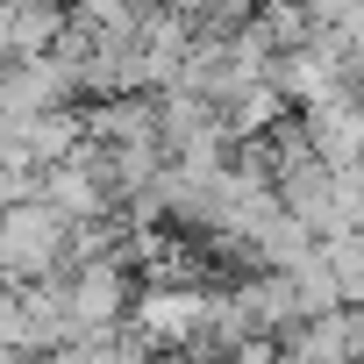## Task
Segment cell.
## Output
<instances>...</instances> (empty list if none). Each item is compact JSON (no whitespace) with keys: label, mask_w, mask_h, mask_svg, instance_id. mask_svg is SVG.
<instances>
[{"label":"cell","mask_w":364,"mask_h":364,"mask_svg":"<svg viewBox=\"0 0 364 364\" xmlns=\"http://www.w3.org/2000/svg\"><path fill=\"white\" fill-rule=\"evenodd\" d=\"M72 215L50 208L43 193H22L15 208H0V279L8 286H36V279H58L65 257H72Z\"/></svg>","instance_id":"obj_1"}]
</instances>
